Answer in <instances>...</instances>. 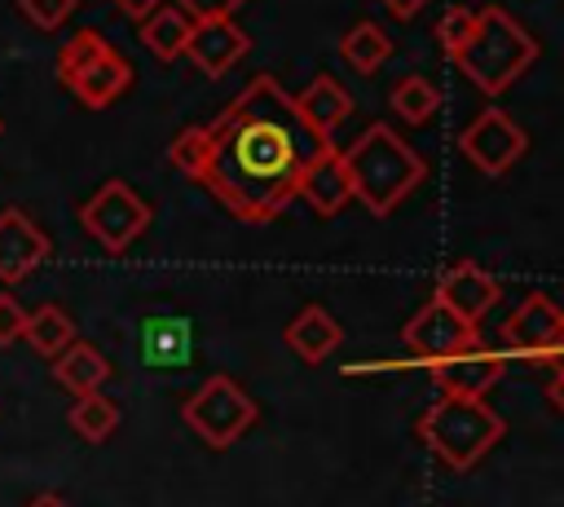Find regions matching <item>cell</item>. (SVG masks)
I'll return each mask as SVG.
<instances>
[{"label":"cell","instance_id":"obj_27","mask_svg":"<svg viewBox=\"0 0 564 507\" xmlns=\"http://www.w3.org/2000/svg\"><path fill=\"white\" fill-rule=\"evenodd\" d=\"M22 326H26V309H22L13 295H4V291H0V348L18 344Z\"/></svg>","mask_w":564,"mask_h":507},{"label":"cell","instance_id":"obj_11","mask_svg":"<svg viewBox=\"0 0 564 507\" xmlns=\"http://www.w3.org/2000/svg\"><path fill=\"white\" fill-rule=\"evenodd\" d=\"M423 366H427V375H432V384L441 392H449V397H485L502 379L507 353L494 348V344H485V339H476L471 348L449 353V357H436V362H423Z\"/></svg>","mask_w":564,"mask_h":507},{"label":"cell","instance_id":"obj_13","mask_svg":"<svg viewBox=\"0 0 564 507\" xmlns=\"http://www.w3.org/2000/svg\"><path fill=\"white\" fill-rule=\"evenodd\" d=\"M44 256H48L44 229L26 212L4 207L0 212V282H22L44 265Z\"/></svg>","mask_w":564,"mask_h":507},{"label":"cell","instance_id":"obj_14","mask_svg":"<svg viewBox=\"0 0 564 507\" xmlns=\"http://www.w3.org/2000/svg\"><path fill=\"white\" fill-rule=\"evenodd\" d=\"M498 295H502L498 278H489V273H485L480 265H471V260L449 265V269L441 273V282H436V300H441L449 313H458L463 322H480V317L498 304Z\"/></svg>","mask_w":564,"mask_h":507},{"label":"cell","instance_id":"obj_6","mask_svg":"<svg viewBox=\"0 0 564 507\" xmlns=\"http://www.w3.org/2000/svg\"><path fill=\"white\" fill-rule=\"evenodd\" d=\"M256 401L229 379V375H212L203 379V388L181 406V419L198 432V441H207L212 450H229L251 423H256Z\"/></svg>","mask_w":564,"mask_h":507},{"label":"cell","instance_id":"obj_32","mask_svg":"<svg viewBox=\"0 0 564 507\" xmlns=\"http://www.w3.org/2000/svg\"><path fill=\"white\" fill-rule=\"evenodd\" d=\"M26 507H70L66 498H57V494H40V498H31Z\"/></svg>","mask_w":564,"mask_h":507},{"label":"cell","instance_id":"obj_19","mask_svg":"<svg viewBox=\"0 0 564 507\" xmlns=\"http://www.w3.org/2000/svg\"><path fill=\"white\" fill-rule=\"evenodd\" d=\"M53 379H57L66 392L84 397V392H97V388L110 379V362L101 357V348L70 339V344L53 357Z\"/></svg>","mask_w":564,"mask_h":507},{"label":"cell","instance_id":"obj_22","mask_svg":"<svg viewBox=\"0 0 564 507\" xmlns=\"http://www.w3.org/2000/svg\"><path fill=\"white\" fill-rule=\"evenodd\" d=\"M70 428L84 436V441H93V445H101L115 428H119V406L110 401V397H101V388L97 392H84V397H75V406H70Z\"/></svg>","mask_w":564,"mask_h":507},{"label":"cell","instance_id":"obj_24","mask_svg":"<svg viewBox=\"0 0 564 507\" xmlns=\"http://www.w3.org/2000/svg\"><path fill=\"white\" fill-rule=\"evenodd\" d=\"M189 353L185 322H145V357L150 366H181Z\"/></svg>","mask_w":564,"mask_h":507},{"label":"cell","instance_id":"obj_8","mask_svg":"<svg viewBox=\"0 0 564 507\" xmlns=\"http://www.w3.org/2000/svg\"><path fill=\"white\" fill-rule=\"evenodd\" d=\"M401 339H405V348L419 357L414 366H423V362H436V357H449V353L471 348V344L480 339V331H476V322H463L458 313H449V309L432 295V300L405 322Z\"/></svg>","mask_w":564,"mask_h":507},{"label":"cell","instance_id":"obj_3","mask_svg":"<svg viewBox=\"0 0 564 507\" xmlns=\"http://www.w3.org/2000/svg\"><path fill=\"white\" fill-rule=\"evenodd\" d=\"M485 97L507 93L533 62H538V40L498 4L476 9V31L471 40L449 57Z\"/></svg>","mask_w":564,"mask_h":507},{"label":"cell","instance_id":"obj_20","mask_svg":"<svg viewBox=\"0 0 564 507\" xmlns=\"http://www.w3.org/2000/svg\"><path fill=\"white\" fill-rule=\"evenodd\" d=\"M339 57H344L357 75H375V71L392 57V40H388L375 22H357V26L344 31V40H339Z\"/></svg>","mask_w":564,"mask_h":507},{"label":"cell","instance_id":"obj_15","mask_svg":"<svg viewBox=\"0 0 564 507\" xmlns=\"http://www.w3.org/2000/svg\"><path fill=\"white\" fill-rule=\"evenodd\" d=\"M300 198H304L317 216H335V212L352 198V185H348V172H344L335 145L308 163V172H304V181H300Z\"/></svg>","mask_w":564,"mask_h":507},{"label":"cell","instance_id":"obj_9","mask_svg":"<svg viewBox=\"0 0 564 507\" xmlns=\"http://www.w3.org/2000/svg\"><path fill=\"white\" fill-rule=\"evenodd\" d=\"M458 145H463V154L485 172V176H502L520 154H524V132H520V123L507 115V110H480L471 123H467V132L458 137Z\"/></svg>","mask_w":564,"mask_h":507},{"label":"cell","instance_id":"obj_18","mask_svg":"<svg viewBox=\"0 0 564 507\" xmlns=\"http://www.w3.org/2000/svg\"><path fill=\"white\" fill-rule=\"evenodd\" d=\"M189 31H194V18L176 4V0H163L159 9H150L141 18V44L159 57V62H176L189 44Z\"/></svg>","mask_w":564,"mask_h":507},{"label":"cell","instance_id":"obj_21","mask_svg":"<svg viewBox=\"0 0 564 507\" xmlns=\"http://www.w3.org/2000/svg\"><path fill=\"white\" fill-rule=\"evenodd\" d=\"M22 335H26V344H31L40 357H57V353L75 339V322H70L57 304H40V309L26 313Z\"/></svg>","mask_w":564,"mask_h":507},{"label":"cell","instance_id":"obj_4","mask_svg":"<svg viewBox=\"0 0 564 507\" xmlns=\"http://www.w3.org/2000/svg\"><path fill=\"white\" fill-rule=\"evenodd\" d=\"M502 432H507V423L485 397H449V392H441L419 419V436L454 472L476 467L502 441Z\"/></svg>","mask_w":564,"mask_h":507},{"label":"cell","instance_id":"obj_12","mask_svg":"<svg viewBox=\"0 0 564 507\" xmlns=\"http://www.w3.org/2000/svg\"><path fill=\"white\" fill-rule=\"evenodd\" d=\"M247 48H251V40H247V31H242L234 18H194V31H189V44H185V57H189L203 75L220 79L234 62H242V57H247Z\"/></svg>","mask_w":564,"mask_h":507},{"label":"cell","instance_id":"obj_1","mask_svg":"<svg viewBox=\"0 0 564 507\" xmlns=\"http://www.w3.org/2000/svg\"><path fill=\"white\" fill-rule=\"evenodd\" d=\"M335 141L313 132L273 75H256L212 123L172 137L167 159L225 212L269 225L300 198V181Z\"/></svg>","mask_w":564,"mask_h":507},{"label":"cell","instance_id":"obj_17","mask_svg":"<svg viewBox=\"0 0 564 507\" xmlns=\"http://www.w3.org/2000/svg\"><path fill=\"white\" fill-rule=\"evenodd\" d=\"M291 101H295L300 119H304L313 132H322V137H335V128L352 115V97H348L344 84L330 79V75H317V79H313L304 93H295Z\"/></svg>","mask_w":564,"mask_h":507},{"label":"cell","instance_id":"obj_25","mask_svg":"<svg viewBox=\"0 0 564 507\" xmlns=\"http://www.w3.org/2000/svg\"><path fill=\"white\" fill-rule=\"evenodd\" d=\"M471 31H476V9H449L441 22H436V44L445 48V57H454L467 40H471Z\"/></svg>","mask_w":564,"mask_h":507},{"label":"cell","instance_id":"obj_31","mask_svg":"<svg viewBox=\"0 0 564 507\" xmlns=\"http://www.w3.org/2000/svg\"><path fill=\"white\" fill-rule=\"evenodd\" d=\"M546 397H551V406H555V410H564V370H555V379H551Z\"/></svg>","mask_w":564,"mask_h":507},{"label":"cell","instance_id":"obj_26","mask_svg":"<svg viewBox=\"0 0 564 507\" xmlns=\"http://www.w3.org/2000/svg\"><path fill=\"white\" fill-rule=\"evenodd\" d=\"M18 9H22L40 31H53V26H62V22L75 13V0H18Z\"/></svg>","mask_w":564,"mask_h":507},{"label":"cell","instance_id":"obj_5","mask_svg":"<svg viewBox=\"0 0 564 507\" xmlns=\"http://www.w3.org/2000/svg\"><path fill=\"white\" fill-rule=\"evenodd\" d=\"M57 79L88 106V110H106L110 101H119L132 84V66L128 57H119L101 31L84 26L75 31L62 48H57Z\"/></svg>","mask_w":564,"mask_h":507},{"label":"cell","instance_id":"obj_34","mask_svg":"<svg viewBox=\"0 0 564 507\" xmlns=\"http://www.w3.org/2000/svg\"><path fill=\"white\" fill-rule=\"evenodd\" d=\"M0 132H4V123H0Z\"/></svg>","mask_w":564,"mask_h":507},{"label":"cell","instance_id":"obj_2","mask_svg":"<svg viewBox=\"0 0 564 507\" xmlns=\"http://www.w3.org/2000/svg\"><path fill=\"white\" fill-rule=\"evenodd\" d=\"M339 163L348 172V185L352 194L375 212V216H388L401 198H410L423 176H427V163L388 128V123H370L348 150H339Z\"/></svg>","mask_w":564,"mask_h":507},{"label":"cell","instance_id":"obj_28","mask_svg":"<svg viewBox=\"0 0 564 507\" xmlns=\"http://www.w3.org/2000/svg\"><path fill=\"white\" fill-rule=\"evenodd\" d=\"M189 18H234V9H242L247 0H176Z\"/></svg>","mask_w":564,"mask_h":507},{"label":"cell","instance_id":"obj_16","mask_svg":"<svg viewBox=\"0 0 564 507\" xmlns=\"http://www.w3.org/2000/svg\"><path fill=\"white\" fill-rule=\"evenodd\" d=\"M339 339H344V326L322 309V304H304L295 317H291V326H286V348L295 353V357H304V362H326L335 348H339Z\"/></svg>","mask_w":564,"mask_h":507},{"label":"cell","instance_id":"obj_23","mask_svg":"<svg viewBox=\"0 0 564 507\" xmlns=\"http://www.w3.org/2000/svg\"><path fill=\"white\" fill-rule=\"evenodd\" d=\"M441 88L427 79V75H401L397 88H392V110L405 119V123H427L436 110H441Z\"/></svg>","mask_w":564,"mask_h":507},{"label":"cell","instance_id":"obj_33","mask_svg":"<svg viewBox=\"0 0 564 507\" xmlns=\"http://www.w3.org/2000/svg\"><path fill=\"white\" fill-rule=\"evenodd\" d=\"M551 370H564V326H560V344H555V357L546 362Z\"/></svg>","mask_w":564,"mask_h":507},{"label":"cell","instance_id":"obj_7","mask_svg":"<svg viewBox=\"0 0 564 507\" xmlns=\"http://www.w3.org/2000/svg\"><path fill=\"white\" fill-rule=\"evenodd\" d=\"M79 225H84L110 256H119V251H128V247L145 234V225H150V203H145L128 181H106V185L79 207Z\"/></svg>","mask_w":564,"mask_h":507},{"label":"cell","instance_id":"obj_29","mask_svg":"<svg viewBox=\"0 0 564 507\" xmlns=\"http://www.w3.org/2000/svg\"><path fill=\"white\" fill-rule=\"evenodd\" d=\"M379 4H383L392 18H401V22H410L414 13H423V9H427V0H379Z\"/></svg>","mask_w":564,"mask_h":507},{"label":"cell","instance_id":"obj_10","mask_svg":"<svg viewBox=\"0 0 564 507\" xmlns=\"http://www.w3.org/2000/svg\"><path fill=\"white\" fill-rule=\"evenodd\" d=\"M560 326H564V309H555L542 291H533V295L507 317V326H502L507 348H502V353H511V357H520V362L546 366V362L555 357Z\"/></svg>","mask_w":564,"mask_h":507},{"label":"cell","instance_id":"obj_30","mask_svg":"<svg viewBox=\"0 0 564 507\" xmlns=\"http://www.w3.org/2000/svg\"><path fill=\"white\" fill-rule=\"evenodd\" d=\"M110 4H115V9H123L128 18H137V22H141V18H145L150 9H159L163 0H110Z\"/></svg>","mask_w":564,"mask_h":507}]
</instances>
